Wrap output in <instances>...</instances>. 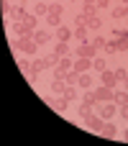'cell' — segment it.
Returning a JSON list of instances; mask_svg holds the SVG:
<instances>
[{
	"label": "cell",
	"instance_id": "obj_28",
	"mask_svg": "<svg viewBox=\"0 0 128 146\" xmlns=\"http://www.w3.org/2000/svg\"><path fill=\"white\" fill-rule=\"evenodd\" d=\"M118 105H128V92L126 90H115V98H113Z\"/></svg>",
	"mask_w": 128,
	"mask_h": 146
},
{
	"label": "cell",
	"instance_id": "obj_26",
	"mask_svg": "<svg viewBox=\"0 0 128 146\" xmlns=\"http://www.w3.org/2000/svg\"><path fill=\"white\" fill-rule=\"evenodd\" d=\"M103 54H118V38H113V41H105V49H103Z\"/></svg>",
	"mask_w": 128,
	"mask_h": 146
},
{
	"label": "cell",
	"instance_id": "obj_44",
	"mask_svg": "<svg viewBox=\"0 0 128 146\" xmlns=\"http://www.w3.org/2000/svg\"><path fill=\"white\" fill-rule=\"evenodd\" d=\"M123 5H128V0H123Z\"/></svg>",
	"mask_w": 128,
	"mask_h": 146
},
{
	"label": "cell",
	"instance_id": "obj_31",
	"mask_svg": "<svg viewBox=\"0 0 128 146\" xmlns=\"http://www.w3.org/2000/svg\"><path fill=\"white\" fill-rule=\"evenodd\" d=\"M49 13L62 15V13H64V5H62V3H49Z\"/></svg>",
	"mask_w": 128,
	"mask_h": 146
},
{
	"label": "cell",
	"instance_id": "obj_5",
	"mask_svg": "<svg viewBox=\"0 0 128 146\" xmlns=\"http://www.w3.org/2000/svg\"><path fill=\"white\" fill-rule=\"evenodd\" d=\"M85 123H87V128H90V131H95V133H100V128H103V123H105V118H103L100 113H97V115L92 113V115H87V118H85Z\"/></svg>",
	"mask_w": 128,
	"mask_h": 146
},
{
	"label": "cell",
	"instance_id": "obj_2",
	"mask_svg": "<svg viewBox=\"0 0 128 146\" xmlns=\"http://www.w3.org/2000/svg\"><path fill=\"white\" fill-rule=\"evenodd\" d=\"M92 92H95L97 103H110V100L115 98V90H113V87H105V85H95Z\"/></svg>",
	"mask_w": 128,
	"mask_h": 146
},
{
	"label": "cell",
	"instance_id": "obj_6",
	"mask_svg": "<svg viewBox=\"0 0 128 146\" xmlns=\"http://www.w3.org/2000/svg\"><path fill=\"white\" fill-rule=\"evenodd\" d=\"M97 85H105V87H113L115 90V85H118V80H115V72H110V69H103L100 72V82Z\"/></svg>",
	"mask_w": 128,
	"mask_h": 146
},
{
	"label": "cell",
	"instance_id": "obj_22",
	"mask_svg": "<svg viewBox=\"0 0 128 146\" xmlns=\"http://www.w3.org/2000/svg\"><path fill=\"white\" fill-rule=\"evenodd\" d=\"M64 98H67L69 103H74V100L80 98V92H77V87H74V85H67V90H64Z\"/></svg>",
	"mask_w": 128,
	"mask_h": 146
},
{
	"label": "cell",
	"instance_id": "obj_8",
	"mask_svg": "<svg viewBox=\"0 0 128 146\" xmlns=\"http://www.w3.org/2000/svg\"><path fill=\"white\" fill-rule=\"evenodd\" d=\"M74 72H90L92 69V59H87V56H77V62H74V67H72Z\"/></svg>",
	"mask_w": 128,
	"mask_h": 146
},
{
	"label": "cell",
	"instance_id": "obj_20",
	"mask_svg": "<svg viewBox=\"0 0 128 146\" xmlns=\"http://www.w3.org/2000/svg\"><path fill=\"white\" fill-rule=\"evenodd\" d=\"M64 90H67V82L64 80H54L51 82V92L54 95H64Z\"/></svg>",
	"mask_w": 128,
	"mask_h": 146
},
{
	"label": "cell",
	"instance_id": "obj_12",
	"mask_svg": "<svg viewBox=\"0 0 128 146\" xmlns=\"http://www.w3.org/2000/svg\"><path fill=\"white\" fill-rule=\"evenodd\" d=\"M77 85H80L82 90H92V87H95V80H92V74H90V72H82Z\"/></svg>",
	"mask_w": 128,
	"mask_h": 146
},
{
	"label": "cell",
	"instance_id": "obj_27",
	"mask_svg": "<svg viewBox=\"0 0 128 146\" xmlns=\"http://www.w3.org/2000/svg\"><path fill=\"white\" fill-rule=\"evenodd\" d=\"M77 113H80V118L85 121L87 115H92V105H87V103H80V108H77Z\"/></svg>",
	"mask_w": 128,
	"mask_h": 146
},
{
	"label": "cell",
	"instance_id": "obj_30",
	"mask_svg": "<svg viewBox=\"0 0 128 146\" xmlns=\"http://www.w3.org/2000/svg\"><path fill=\"white\" fill-rule=\"evenodd\" d=\"M105 41H108V38H103V36H95V38H92L90 44H92V46H95V49H97V51L103 54V49H105Z\"/></svg>",
	"mask_w": 128,
	"mask_h": 146
},
{
	"label": "cell",
	"instance_id": "obj_40",
	"mask_svg": "<svg viewBox=\"0 0 128 146\" xmlns=\"http://www.w3.org/2000/svg\"><path fill=\"white\" fill-rule=\"evenodd\" d=\"M123 90H126V92H128V77H126V80H123Z\"/></svg>",
	"mask_w": 128,
	"mask_h": 146
},
{
	"label": "cell",
	"instance_id": "obj_7",
	"mask_svg": "<svg viewBox=\"0 0 128 146\" xmlns=\"http://www.w3.org/2000/svg\"><path fill=\"white\" fill-rule=\"evenodd\" d=\"M33 41H36L38 46H46L49 41H56V38H54L49 31H41V28H36V31H33Z\"/></svg>",
	"mask_w": 128,
	"mask_h": 146
},
{
	"label": "cell",
	"instance_id": "obj_45",
	"mask_svg": "<svg viewBox=\"0 0 128 146\" xmlns=\"http://www.w3.org/2000/svg\"><path fill=\"white\" fill-rule=\"evenodd\" d=\"M126 51H128V49H126Z\"/></svg>",
	"mask_w": 128,
	"mask_h": 146
},
{
	"label": "cell",
	"instance_id": "obj_35",
	"mask_svg": "<svg viewBox=\"0 0 128 146\" xmlns=\"http://www.w3.org/2000/svg\"><path fill=\"white\" fill-rule=\"evenodd\" d=\"M126 77H128V72L123 69V67H121V69H115V80H118V82H123Z\"/></svg>",
	"mask_w": 128,
	"mask_h": 146
},
{
	"label": "cell",
	"instance_id": "obj_9",
	"mask_svg": "<svg viewBox=\"0 0 128 146\" xmlns=\"http://www.w3.org/2000/svg\"><path fill=\"white\" fill-rule=\"evenodd\" d=\"M72 36H74V31H72L69 26H64V23H62V26L56 28V33H54V38H56V41H69Z\"/></svg>",
	"mask_w": 128,
	"mask_h": 146
},
{
	"label": "cell",
	"instance_id": "obj_18",
	"mask_svg": "<svg viewBox=\"0 0 128 146\" xmlns=\"http://www.w3.org/2000/svg\"><path fill=\"white\" fill-rule=\"evenodd\" d=\"M23 23L28 26V31H36V28H38V15H33V13H26Z\"/></svg>",
	"mask_w": 128,
	"mask_h": 146
},
{
	"label": "cell",
	"instance_id": "obj_23",
	"mask_svg": "<svg viewBox=\"0 0 128 146\" xmlns=\"http://www.w3.org/2000/svg\"><path fill=\"white\" fill-rule=\"evenodd\" d=\"M82 103H87V105L97 108V98H95V92H92V90H85V95H82Z\"/></svg>",
	"mask_w": 128,
	"mask_h": 146
},
{
	"label": "cell",
	"instance_id": "obj_42",
	"mask_svg": "<svg viewBox=\"0 0 128 146\" xmlns=\"http://www.w3.org/2000/svg\"><path fill=\"white\" fill-rule=\"evenodd\" d=\"M123 15H128V5H123Z\"/></svg>",
	"mask_w": 128,
	"mask_h": 146
},
{
	"label": "cell",
	"instance_id": "obj_13",
	"mask_svg": "<svg viewBox=\"0 0 128 146\" xmlns=\"http://www.w3.org/2000/svg\"><path fill=\"white\" fill-rule=\"evenodd\" d=\"M100 136H105V139H115L118 136V128H115V123H103V128H100Z\"/></svg>",
	"mask_w": 128,
	"mask_h": 146
},
{
	"label": "cell",
	"instance_id": "obj_25",
	"mask_svg": "<svg viewBox=\"0 0 128 146\" xmlns=\"http://www.w3.org/2000/svg\"><path fill=\"white\" fill-rule=\"evenodd\" d=\"M74 38L77 41H87V26H74Z\"/></svg>",
	"mask_w": 128,
	"mask_h": 146
},
{
	"label": "cell",
	"instance_id": "obj_43",
	"mask_svg": "<svg viewBox=\"0 0 128 146\" xmlns=\"http://www.w3.org/2000/svg\"><path fill=\"white\" fill-rule=\"evenodd\" d=\"M87 3H95V0H82V5H87Z\"/></svg>",
	"mask_w": 128,
	"mask_h": 146
},
{
	"label": "cell",
	"instance_id": "obj_37",
	"mask_svg": "<svg viewBox=\"0 0 128 146\" xmlns=\"http://www.w3.org/2000/svg\"><path fill=\"white\" fill-rule=\"evenodd\" d=\"M95 5L103 10V8H108V5H110V0H95Z\"/></svg>",
	"mask_w": 128,
	"mask_h": 146
},
{
	"label": "cell",
	"instance_id": "obj_10",
	"mask_svg": "<svg viewBox=\"0 0 128 146\" xmlns=\"http://www.w3.org/2000/svg\"><path fill=\"white\" fill-rule=\"evenodd\" d=\"M51 108H54L56 113H62V115H64V113H67V108H69V100H67L64 95H56V98H54V103H51Z\"/></svg>",
	"mask_w": 128,
	"mask_h": 146
},
{
	"label": "cell",
	"instance_id": "obj_1",
	"mask_svg": "<svg viewBox=\"0 0 128 146\" xmlns=\"http://www.w3.org/2000/svg\"><path fill=\"white\" fill-rule=\"evenodd\" d=\"M13 46H15L18 51H23L26 56L36 54V49H38V44L33 41V33H26V36H18V38L13 41Z\"/></svg>",
	"mask_w": 128,
	"mask_h": 146
},
{
	"label": "cell",
	"instance_id": "obj_11",
	"mask_svg": "<svg viewBox=\"0 0 128 146\" xmlns=\"http://www.w3.org/2000/svg\"><path fill=\"white\" fill-rule=\"evenodd\" d=\"M10 31L15 33V38H18V36H26V33H33V31H28V26H26L23 21H13V26H10Z\"/></svg>",
	"mask_w": 128,
	"mask_h": 146
},
{
	"label": "cell",
	"instance_id": "obj_41",
	"mask_svg": "<svg viewBox=\"0 0 128 146\" xmlns=\"http://www.w3.org/2000/svg\"><path fill=\"white\" fill-rule=\"evenodd\" d=\"M123 141H126V144H128V128H126V131H123Z\"/></svg>",
	"mask_w": 128,
	"mask_h": 146
},
{
	"label": "cell",
	"instance_id": "obj_19",
	"mask_svg": "<svg viewBox=\"0 0 128 146\" xmlns=\"http://www.w3.org/2000/svg\"><path fill=\"white\" fill-rule=\"evenodd\" d=\"M87 28H90V31H100V28H103V18H100V15H90Z\"/></svg>",
	"mask_w": 128,
	"mask_h": 146
},
{
	"label": "cell",
	"instance_id": "obj_29",
	"mask_svg": "<svg viewBox=\"0 0 128 146\" xmlns=\"http://www.w3.org/2000/svg\"><path fill=\"white\" fill-rule=\"evenodd\" d=\"M64 82H67V85H77V82H80V72L69 69V72H67V77H64Z\"/></svg>",
	"mask_w": 128,
	"mask_h": 146
},
{
	"label": "cell",
	"instance_id": "obj_15",
	"mask_svg": "<svg viewBox=\"0 0 128 146\" xmlns=\"http://www.w3.org/2000/svg\"><path fill=\"white\" fill-rule=\"evenodd\" d=\"M8 15H10L13 21H23V18H26V8H23V5H13Z\"/></svg>",
	"mask_w": 128,
	"mask_h": 146
},
{
	"label": "cell",
	"instance_id": "obj_39",
	"mask_svg": "<svg viewBox=\"0 0 128 146\" xmlns=\"http://www.w3.org/2000/svg\"><path fill=\"white\" fill-rule=\"evenodd\" d=\"M121 38H126V41H128V31H126V28H123V33H121Z\"/></svg>",
	"mask_w": 128,
	"mask_h": 146
},
{
	"label": "cell",
	"instance_id": "obj_4",
	"mask_svg": "<svg viewBox=\"0 0 128 146\" xmlns=\"http://www.w3.org/2000/svg\"><path fill=\"white\" fill-rule=\"evenodd\" d=\"M97 113H100L105 121H110L113 115H118V103H115V100H110V103H97Z\"/></svg>",
	"mask_w": 128,
	"mask_h": 146
},
{
	"label": "cell",
	"instance_id": "obj_34",
	"mask_svg": "<svg viewBox=\"0 0 128 146\" xmlns=\"http://www.w3.org/2000/svg\"><path fill=\"white\" fill-rule=\"evenodd\" d=\"M110 15H113L115 21H121V18H126V15H123V5H121V8H113V10H110Z\"/></svg>",
	"mask_w": 128,
	"mask_h": 146
},
{
	"label": "cell",
	"instance_id": "obj_32",
	"mask_svg": "<svg viewBox=\"0 0 128 146\" xmlns=\"http://www.w3.org/2000/svg\"><path fill=\"white\" fill-rule=\"evenodd\" d=\"M82 13H87V15H97V13H100V8H97L95 3H87V5L82 8Z\"/></svg>",
	"mask_w": 128,
	"mask_h": 146
},
{
	"label": "cell",
	"instance_id": "obj_38",
	"mask_svg": "<svg viewBox=\"0 0 128 146\" xmlns=\"http://www.w3.org/2000/svg\"><path fill=\"white\" fill-rule=\"evenodd\" d=\"M121 33H123V28H121V26H115V28H113V38H121Z\"/></svg>",
	"mask_w": 128,
	"mask_h": 146
},
{
	"label": "cell",
	"instance_id": "obj_3",
	"mask_svg": "<svg viewBox=\"0 0 128 146\" xmlns=\"http://www.w3.org/2000/svg\"><path fill=\"white\" fill-rule=\"evenodd\" d=\"M100 51L92 46V44H87V41H80L77 44V49H74V56H87V59H95Z\"/></svg>",
	"mask_w": 128,
	"mask_h": 146
},
{
	"label": "cell",
	"instance_id": "obj_24",
	"mask_svg": "<svg viewBox=\"0 0 128 146\" xmlns=\"http://www.w3.org/2000/svg\"><path fill=\"white\" fill-rule=\"evenodd\" d=\"M31 13H33V15H46V13H49V3H36Z\"/></svg>",
	"mask_w": 128,
	"mask_h": 146
},
{
	"label": "cell",
	"instance_id": "obj_33",
	"mask_svg": "<svg viewBox=\"0 0 128 146\" xmlns=\"http://www.w3.org/2000/svg\"><path fill=\"white\" fill-rule=\"evenodd\" d=\"M87 21H90V15H87V13H80V15L74 18V26H87Z\"/></svg>",
	"mask_w": 128,
	"mask_h": 146
},
{
	"label": "cell",
	"instance_id": "obj_36",
	"mask_svg": "<svg viewBox=\"0 0 128 146\" xmlns=\"http://www.w3.org/2000/svg\"><path fill=\"white\" fill-rule=\"evenodd\" d=\"M118 115H121L123 121H128V105H118Z\"/></svg>",
	"mask_w": 128,
	"mask_h": 146
},
{
	"label": "cell",
	"instance_id": "obj_14",
	"mask_svg": "<svg viewBox=\"0 0 128 146\" xmlns=\"http://www.w3.org/2000/svg\"><path fill=\"white\" fill-rule=\"evenodd\" d=\"M92 69H95V72H103V69H108V59H105V54H97V56L92 59Z\"/></svg>",
	"mask_w": 128,
	"mask_h": 146
},
{
	"label": "cell",
	"instance_id": "obj_21",
	"mask_svg": "<svg viewBox=\"0 0 128 146\" xmlns=\"http://www.w3.org/2000/svg\"><path fill=\"white\" fill-rule=\"evenodd\" d=\"M46 26H51V28H59V26H62V15L46 13Z\"/></svg>",
	"mask_w": 128,
	"mask_h": 146
},
{
	"label": "cell",
	"instance_id": "obj_16",
	"mask_svg": "<svg viewBox=\"0 0 128 146\" xmlns=\"http://www.w3.org/2000/svg\"><path fill=\"white\" fill-rule=\"evenodd\" d=\"M54 51H56L59 56H69V54H72V49H69V41H56Z\"/></svg>",
	"mask_w": 128,
	"mask_h": 146
},
{
	"label": "cell",
	"instance_id": "obj_17",
	"mask_svg": "<svg viewBox=\"0 0 128 146\" xmlns=\"http://www.w3.org/2000/svg\"><path fill=\"white\" fill-rule=\"evenodd\" d=\"M44 69H46V62H44V56H41V59H33V62H31L28 74H38V72H44Z\"/></svg>",
	"mask_w": 128,
	"mask_h": 146
}]
</instances>
